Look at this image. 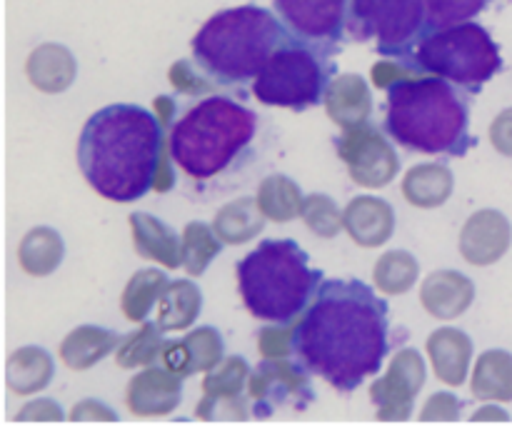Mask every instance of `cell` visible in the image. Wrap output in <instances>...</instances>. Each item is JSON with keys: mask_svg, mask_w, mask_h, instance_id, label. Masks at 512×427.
Returning a JSON list of instances; mask_svg holds the SVG:
<instances>
[{"mask_svg": "<svg viewBox=\"0 0 512 427\" xmlns=\"http://www.w3.org/2000/svg\"><path fill=\"white\" fill-rule=\"evenodd\" d=\"M390 305L363 280H323L300 320L293 348L310 375L353 393L378 375L390 350Z\"/></svg>", "mask_w": 512, "mask_h": 427, "instance_id": "6da1fadb", "label": "cell"}, {"mask_svg": "<svg viewBox=\"0 0 512 427\" xmlns=\"http://www.w3.org/2000/svg\"><path fill=\"white\" fill-rule=\"evenodd\" d=\"M168 130L150 110L130 103L100 108L78 138V168L90 188L113 203L153 190Z\"/></svg>", "mask_w": 512, "mask_h": 427, "instance_id": "7a4b0ae2", "label": "cell"}, {"mask_svg": "<svg viewBox=\"0 0 512 427\" xmlns=\"http://www.w3.org/2000/svg\"><path fill=\"white\" fill-rule=\"evenodd\" d=\"M385 133L410 153L463 158L478 140L470 135V100L438 75H413L388 88Z\"/></svg>", "mask_w": 512, "mask_h": 427, "instance_id": "3957f363", "label": "cell"}, {"mask_svg": "<svg viewBox=\"0 0 512 427\" xmlns=\"http://www.w3.org/2000/svg\"><path fill=\"white\" fill-rule=\"evenodd\" d=\"M258 135V115L223 95L190 105L168 130L175 165L205 183L243 163Z\"/></svg>", "mask_w": 512, "mask_h": 427, "instance_id": "277c9868", "label": "cell"}, {"mask_svg": "<svg viewBox=\"0 0 512 427\" xmlns=\"http://www.w3.org/2000/svg\"><path fill=\"white\" fill-rule=\"evenodd\" d=\"M290 40L283 20L268 8L240 5L215 13L195 33L193 63L218 85H245L258 78L273 53Z\"/></svg>", "mask_w": 512, "mask_h": 427, "instance_id": "5b68a950", "label": "cell"}, {"mask_svg": "<svg viewBox=\"0 0 512 427\" xmlns=\"http://www.w3.org/2000/svg\"><path fill=\"white\" fill-rule=\"evenodd\" d=\"M238 290L253 318L293 325L313 303L323 273L295 240H263L238 263Z\"/></svg>", "mask_w": 512, "mask_h": 427, "instance_id": "8992f818", "label": "cell"}, {"mask_svg": "<svg viewBox=\"0 0 512 427\" xmlns=\"http://www.w3.org/2000/svg\"><path fill=\"white\" fill-rule=\"evenodd\" d=\"M403 63L418 75H438L475 95L503 70V55L483 25L465 20L425 35Z\"/></svg>", "mask_w": 512, "mask_h": 427, "instance_id": "52a82bcc", "label": "cell"}, {"mask_svg": "<svg viewBox=\"0 0 512 427\" xmlns=\"http://www.w3.org/2000/svg\"><path fill=\"white\" fill-rule=\"evenodd\" d=\"M330 55L290 38L273 53L258 78L253 80V95L263 105L288 110H308L325 100L333 80L335 65Z\"/></svg>", "mask_w": 512, "mask_h": 427, "instance_id": "ba28073f", "label": "cell"}, {"mask_svg": "<svg viewBox=\"0 0 512 427\" xmlns=\"http://www.w3.org/2000/svg\"><path fill=\"white\" fill-rule=\"evenodd\" d=\"M428 33L425 0H350L348 38L375 40L385 58H408Z\"/></svg>", "mask_w": 512, "mask_h": 427, "instance_id": "9c48e42d", "label": "cell"}, {"mask_svg": "<svg viewBox=\"0 0 512 427\" xmlns=\"http://www.w3.org/2000/svg\"><path fill=\"white\" fill-rule=\"evenodd\" d=\"M248 395L253 418L268 420L280 408L308 410L315 403V390L305 365L288 363L285 358H265L248 378Z\"/></svg>", "mask_w": 512, "mask_h": 427, "instance_id": "30bf717a", "label": "cell"}, {"mask_svg": "<svg viewBox=\"0 0 512 427\" xmlns=\"http://www.w3.org/2000/svg\"><path fill=\"white\" fill-rule=\"evenodd\" d=\"M350 0H273L275 13L288 28L290 38L333 55L348 33Z\"/></svg>", "mask_w": 512, "mask_h": 427, "instance_id": "8fae6325", "label": "cell"}, {"mask_svg": "<svg viewBox=\"0 0 512 427\" xmlns=\"http://www.w3.org/2000/svg\"><path fill=\"white\" fill-rule=\"evenodd\" d=\"M335 150L348 165L353 183H358L360 188H385L393 183L400 170L398 153L373 123L343 130V135L335 140Z\"/></svg>", "mask_w": 512, "mask_h": 427, "instance_id": "7c38bea8", "label": "cell"}, {"mask_svg": "<svg viewBox=\"0 0 512 427\" xmlns=\"http://www.w3.org/2000/svg\"><path fill=\"white\" fill-rule=\"evenodd\" d=\"M425 360L415 348H403L390 360L388 373L370 385V400L378 408V420L398 423L410 420L420 388L425 385Z\"/></svg>", "mask_w": 512, "mask_h": 427, "instance_id": "4fadbf2b", "label": "cell"}, {"mask_svg": "<svg viewBox=\"0 0 512 427\" xmlns=\"http://www.w3.org/2000/svg\"><path fill=\"white\" fill-rule=\"evenodd\" d=\"M250 365L240 355L223 358L203 380V400L198 403L195 415L203 420H248V398L243 390L248 388Z\"/></svg>", "mask_w": 512, "mask_h": 427, "instance_id": "5bb4252c", "label": "cell"}, {"mask_svg": "<svg viewBox=\"0 0 512 427\" xmlns=\"http://www.w3.org/2000/svg\"><path fill=\"white\" fill-rule=\"evenodd\" d=\"M512 243L510 220L500 210L485 208L468 218L463 233H460V255L470 265L488 268L495 265Z\"/></svg>", "mask_w": 512, "mask_h": 427, "instance_id": "9a60e30c", "label": "cell"}, {"mask_svg": "<svg viewBox=\"0 0 512 427\" xmlns=\"http://www.w3.org/2000/svg\"><path fill=\"white\" fill-rule=\"evenodd\" d=\"M223 353V335L213 325H205L190 330L183 340H168L160 355V365L185 380L195 373H210L215 365L223 363Z\"/></svg>", "mask_w": 512, "mask_h": 427, "instance_id": "2e32d148", "label": "cell"}, {"mask_svg": "<svg viewBox=\"0 0 512 427\" xmlns=\"http://www.w3.org/2000/svg\"><path fill=\"white\" fill-rule=\"evenodd\" d=\"M128 408L138 418H160L170 415L183 400V378L163 365H150L140 370L128 383Z\"/></svg>", "mask_w": 512, "mask_h": 427, "instance_id": "e0dca14e", "label": "cell"}, {"mask_svg": "<svg viewBox=\"0 0 512 427\" xmlns=\"http://www.w3.org/2000/svg\"><path fill=\"white\" fill-rule=\"evenodd\" d=\"M343 223L353 243L360 248H380L395 233V210L388 200L360 195L343 210Z\"/></svg>", "mask_w": 512, "mask_h": 427, "instance_id": "ac0fdd59", "label": "cell"}, {"mask_svg": "<svg viewBox=\"0 0 512 427\" xmlns=\"http://www.w3.org/2000/svg\"><path fill=\"white\" fill-rule=\"evenodd\" d=\"M475 283L458 270H435L420 288V303L433 318L455 320L473 305Z\"/></svg>", "mask_w": 512, "mask_h": 427, "instance_id": "d6986e66", "label": "cell"}, {"mask_svg": "<svg viewBox=\"0 0 512 427\" xmlns=\"http://www.w3.org/2000/svg\"><path fill=\"white\" fill-rule=\"evenodd\" d=\"M325 110L340 130L360 128L373 113V93L360 75L345 73L330 80L325 93Z\"/></svg>", "mask_w": 512, "mask_h": 427, "instance_id": "ffe728a7", "label": "cell"}, {"mask_svg": "<svg viewBox=\"0 0 512 427\" xmlns=\"http://www.w3.org/2000/svg\"><path fill=\"white\" fill-rule=\"evenodd\" d=\"M130 230H133L135 253L145 260L160 263L173 270L183 265V238L150 213H130Z\"/></svg>", "mask_w": 512, "mask_h": 427, "instance_id": "44dd1931", "label": "cell"}, {"mask_svg": "<svg viewBox=\"0 0 512 427\" xmlns=\"http://www.w3.org/2000/svg\"><path fill=\"white\" fill-rule=\"evenodd\" d=\"M25 75L40 93L55 95L73 85L75 75H78V63L65 45L43 43L25 60Z\"/></svg>", "mask_w": 512, "mask_h": 427, "instance_id": "7402d4cb", "label": "cell"}, {"mask_svg": "<svg viewBox=\"0 0 512 427\" xmlns=\"http://www.w3.org/2000/svg\"><path fill=\"white\" fill-rule=\"evenodd\" d=\"M428 355L433 360L435 375L450 388H460L468 378L473 340L458 328H440L428 338Z\"/></svg>", "mask_w": 512, "mask_h": 427, "instance_id": "603a6c76", "label": "cell"}, {"mask_svg": "<svg viewBox=\"0 0 512 427\" xmlns=\"http://www.w3.org/2000/svg\"><path fill=\"white\" fill-rule=\"evenodd\" d=\"M123 343V335L100 325H80L70 330L60 343V360L70 370H90L100 360L108 358L118 345Z\"/></svg>", "mask_w": 512, "mask_h": 427, "instance_id": "cb8c5ba5", "label": "cell"}, {"mask_svg": "<svg viewBox=\"0 0 512 427\" xmlns=\"http://www.w3.org/2000/svg\"><path fill=\"white\" fill-rule=\"evenodd\" d=\"M455 188V175L453 170L445 168L440 163H425L415 165L405 173L403 178V195L410 205L423 210L440 208L448 203Z\"/></svg>", "mask_w": 512, "mask_h": 427, "instance_id": "d4e9b609", "label": "cell"}, {"mask_svg": "<svg viewBox=\"0 0 512 427\" xmlns=\"http://www.w3.org/2000/svg\"><path fill=\"white\" fill-rule=\"evenodd\" d=\"M65 258V243L58 230L40 225L30 228L18 245V263L33 278H45L55 273Z\"/></svg>", "mask_w": 512, "mask_h": 427, "instance_id": "484cf974", "label": "cell"}, {"mask_svg": "<svg viewBox=\"0 0 512 427\" xmlns=\"http://www.w3.org/2000/svg\"><path fill=\"white\" fill-rule=\"evenodd\" d=\"M158 320L163 333H175V330H188L198 320L203 310V293L190 280H175L168 285L163 298L158 300Z\"/></svg>", "mask_w": 512, "mask_h": 427, "instance_id": "4316f807", "label": "cell"}, {"mask_svg": "<svg viewBox=\"0 0 512 427\" xmlns=\"http://www.w3.org/2000/svg\"><path fill=\"white\" fill-rule=\"evenodd\" d=\"M53 373V358L35 345L15 350L8 358V388L15 395H33L48 388Z\"/></svg>", "mask_w": 512, "mask_h": 427, "instance_id": "83f0119b", "label": "cell"}, {"mask_svg": "<svg viewBox=\"0 0 512 427\" xmlns=\"http://www.w3.org/2000/svg\"><path fill=\"white\" fill-rule=\"evenodd\" d=\"M473 398L512 403V355L505 350H488L473 370Z\"/></svg>", "mask_w": 512, "mask_h": 427, "instance_id": "f1b7e54d", "label": "cell"}, {"mask_svg": "<svg viewBox=\"0 0 512 427\" xmlns=\"http://www.w3.org/2000/svg\"><path fill=\"white\" fill-rule=\"evenodd\" d=\"M265 215L260 210L258 198H238L220 208L215 215L213 228L225 245H240L253 240L265 228Z\"/></svg>", "mask_w": 512, "mask_h": 427, "instance_id": "f546056e", "label": "cell"}, {"mask_svg": "<svg viewBox=\"0 0 512 427\" xmlns=\"http://www.w3.org/2000/svg\"><path fill=\"white\" fill-rule=\"evenodd\" d=\"M255 198H258V205L265 218L273 220V223H290V220L303 215L305 195L300 193V185L290 180L288 175H268L260 183Z\"/></svg>", "mask_w": 512, "mask_h": 427, "instance_id": "4dcf8cb0", "label": "cell"}, {"mask_svg": "<svg viewBox=\"0 0 512 427\" xmlns=\"http://www.w3.org/2000/svg\"><path fill=\"white\" fill-rule=\"evenodd\" d=\"M168 285V275L160 273L158 268L138 270V273L128 280V285H125L123 290V298H120V310H123L125 318H128L130 323H145V320H148V313L158 305V300L163 298Z\"/></svg>", "mask_w": 512, "mask_h": 427, "instance_id": "1f68e13d", "label": "cell"}, {"mask_svg": "<svg viewBox=\"0 0 512 427\" xmlns=\"http://www.w3.org/2000/svg\"><path fill=\"white\" fill-rule=\"evenodd\" d=\"M165 343L168 340L163 338V330H160L158 323H143V328L125 335L123 343L115 350V363L125 370L160 365Z\"/></svg>", "mask_w": 512, "mask_h": 427, "instance_id": "d6a6232c", "label": "cell"}, {"mask_svg": "<svg viewBox=\"0 0 512 427\" xmlns=\"http://www.w3.org/2000/svg\"><path fill=\"white\" fill-rule=\"evenodd\" d=\"M418 275L420 265L413 253H408V250H388L375 263L373 283L385 295H405L410 288H415Z\"/></svg>", "mask_w": 512, "mask_h": 427, "instance_id": "836d02e7", "label": "cell"}, {"mask_svg": "<svg viewBox=\"0 0 512 427\" xmlns=\"http://www.w3.org/2000/svg\"><path fill=\"white\" fill-rule=\"evenodd\" d=\"M220 250H223V240L215 233L213 225L200 223V220H193V223L185 225L183 268L188 270V275H193V278L203 275L208 270V265L218 258Z\"/></svg>", "mask_w": 512, "mask_h": 427, "instance_id": "e575fe53", "label": "cell"}, {"mask_svg": "<svg viewBox=\"0 0 512 427\" xmlns=\"http://www.w3.org/2000/svg\"><path fill=\"white\" fill-rule=\"evenodd\" d=\"M300 218L320 238H335V235H340V230H345L343 213H340L338 203L325 193L305 195L303 215Z\"/></svg>", "mask_w": 512, "mask_h": 427, "instance_id": "d590c367", "label": "cell"}, {"mask_svg": "<svg viewBox=\"0 0 512 427\" xmlns=\"http://www.w3.org/2000/svg\"><path fill=\"white\" fill-rule=\"evenodd\" d=\"M490 0H425V13H428V33L440 28L465 23L488 8ZM425 33V35H428Z\"/></svg>", "mask_w": 512, "mask_h": 427, "instance_id": "8d00e7d4", "label": "cell"}, {"mask_svg": "<svg viewBox=\"0 0 512 427\" xmlns=\"http://www.w3.org/2000/svg\"><path fill=\"white\" fill-rule=\"evenodd\" d=\"M168 80L180 95H210L215 90V85H218L208 75L200 73V68H195L190 60H175L170 65Z\"/></svg>", "mask_w": 512, "mask_h": 427, "instance_id": "74e56055", "label": "cell"}, {"mask_svg": "<svg viewBox=\"0 0 512 427\" xmlns=\"http://www.w3.org/2000/svg\"><path fill=\"white\" fill-rule=\"evenodd\" d=\"M295 325H278L273 328H263L258 333V350L263 358H288L295 353L293 348Z\"/></svg>", "mask_w": 512, "mask_h": 427, "instance_id": "f35d334b", "label": "cell"}, {"mask_svg": "<svg viewBox=\"0 0 512 427\" xmlns=\"http://www.w3.org/2000/svg\"><path fill=\"white\" fill-rule=\"evenodd\" d=\"M460 410H463V403H460L453 393H435L433 398L425 403L420 420H443V423H453V420L460 418Z\"/></svg>", "mask_w": 512, "mask_h": 427, "instance_id": "ab89813d", "label": "cell"}, {"mask_svg": "<svg viewBox=\"0 0 512 427\" xmlns=\"http://www.w3.org/2000/svg\"><path fill=\"white\" fill-rule=\"evenodd\" d=\"M413 75H418L415 73V68H410L408 63L395 58V60H380V63H375L370 78H373L375 88L388 90L393 83H398V80L403 78H413Z\"/></svg>", "mask_w": 512, "mask_h": 427, "instance_id": "60d3db41", "label": "cell"}, {"mask_svg": "<svg viewBox=\"0 0 512 427\" xmlns=\"http://www.w3.org/2000/svg\"><path fill=\"white\" fill-rule=\"evenodd\" d=\"M490 143L505 158H512V108L503 110L490 125Z\"/></svg>", "mask_w": 512, "mask_h": 427, "instance_id": "b9f144b4", "label": "cell"}, {"mask_svg": "<svg viewBox=\"0 0 512 427\" xmlns=\"http://www.w3.org/2000/svg\"><path fill=\"white\" fill-rule=\"evenodd\" d=\"M18 420H63V410L55 400H33L20 410Z\"/></svg>", "mask_w": 512, "mask_h": 427, "instance_id": "7bdbcfd3", "label": "cell"}, {"mask_svg": "<svg viewBox=\"0 0 512 427\" xmlns=\"http://www.w3.org/2000/svg\"><path fill=\"white\" fill-rule=\"evenodd\" d=\"M70 420H118V415L113 413V410L108 408L105 403H100V400H83V403H78L73 408V413H70Z\"/></svg>", "mask_w": 512, "mask_h": 427, "instance_id": "ee69618b", "label": "cell"}, {"mask_svg": "<svg viewBox=\"0 0 512 427\" xmlns=\"http://www.w3.org/2000/svg\"><path fill=\"white\" fill-rule=\"evenodd\" d=\"M153 105H155V110H158V120H160V125H163L165 130H170L173 128V123H175V108H178V105H175V100L170 98V95H158V98L153 100Z\"/></svg>", "mask_w": 512, "mask_h": 427, "instance_id": "f6af8a7d", "label": "cell"}, {"mask_svg": "<svg viewBox=\"0 0 512 427\" xmlns=\"http://www.w3.org/2000/svg\"><path fill=\"white\" fill-rule=\"evenodd\" d=\"M473 420H510V415L505 410L495 408V405H488V408H480L478 413L473 415Z\"/></svg>", "mask_w": 512, "mask_h": 427, "instance_id": "bcb514c9", "label": "cell"}]
</instances>
